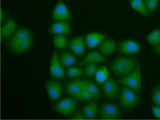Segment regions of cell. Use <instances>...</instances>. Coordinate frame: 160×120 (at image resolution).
<instances>
[{"mask_svg":"<svg viewBox=\"0 0 160 120\" xmlns=\"http://www.w3.org/2000/svg\"><path fill=\"white\" fill-rule=\"evenodd\" d=\"M141 49L140 44L133 40H127L120 42L119 50L120 52L125 55H132L139 52Z\"/></svg>","mask_w":160,"mask_h":120,"instance_id":"cell-10","label":"cell"},{"mask_svg":"<svg viewBox=\"0 0 160 120\" xmlns=\"http://www.w3.org/2000/svg\"><path fill=\"white\" fill-rule=\"evenodd\" d=\"M46 89L48 95L52 100L59 99L62 94V86L59 82L50 81L46 82Z\"/></svg>","mask_w":160,"mask_h":120,"instance_id":"cell-12","label":"cell"},{"mask_svg":"<svg viewBox=\"0 0 160 120\" xmlns=\"http://www.w3.org/2000/svg\"><path fill=\"white\" fill-rule=\"evenodd\" d=\"M98 69L99 68L97 65L93 64V63L87 64L85 68V74L87 77H93L95 76Z\"/></svg>","mask_w":160,"mask_h":120,"instance_id":"cell-27","label":"cell"},{"mask_svg":"<svg viewBox=\"0 0 160 120\" xmlns=\"http://www.w3.org/2000/svg\"><path fill=\"white\" fill-rule=\"evenodd\" d=\"M149 12H154L159 3V0H144Z\"/></svg>","mask_w":160,"mask_h":120,"instance_id":"cell-29","label":"cell"},{"mask_svg":"<svg viewBox=\"0 0 160 120\" xmlns=\"http://www.w3.org/2000/svg\"><path fill=\"white\" fill-rule=\"evenodd\" d=\"M68 94L75 99L79 100L80 95L82 92V87L80 80L69 82L67 85Z\"/></svg>","mask_w":160,"mask_h":120,"instance_id":"cell-16","label":"cell"},{"mask_svg":"<svg viewBox=\"0 0 160 120\" xmlns=\"http://www.w3.org/2000/svg\"><path fill=\"white\" fill-rule=\"evenodd\" d=\"M80 82L83 89L92 95L94 99H99L101 97V90L97 85L94 82L88 80H80Z\"/></svg>","mask_w":160,"mask_h":120,"instance_id":"cell-15","label":"cell"},{"mask_svg":"<svg viewBox=\"0 0 160 120\" xmlns=\"http://www.w3.org/2000/svg\"><path fill=\"white\" fill-rule=\"evenodd\" d=\"M141 72L139 64L132 74L120 80V82L133 90L137 94L141 92Z\"/></svg>","mask_w":160,"mask_h":120,"instance_id":"cell-4","label":"cell"},{"mask_svg":"<svg viewBox=\"0 0 160 120\" xmlns=\"http://www.w3.org/2000/svg\"><path fill=\"white\" fill-rule=\"evenodd\" d=\"M155 51V52H156L160 53V44L158 45L157 47L156 48Z\"/></svg>","mask_w":160,"mask_h":120,"instance_id":"cell-33","label":"cell"},{"mask_svg":"<svg viewBox=\"0 0 160 120\" xmlns=\"http://www.w3.org/2000/svg\"><path fill=\"white\" fill-rule=\"evenodd\" d=\"M17 25L12 18H9L1 29V36L2 39H6L12 36L17 29Z\"/></svg>","mask_w":160,"mask_h":120,"instance_id":"cell-14","label":"cell"},{"mask_svg":"<svg viewBox=\"0 0 160 120\" xmlns=\"http://www.w3.org/2000/svg\"><path fill=\"white\" fill-rule=\"evenodd\" d=\"M138 94L127 87L122 88L120 95V103L122 108L129 110L138 105L139 98Z\"/></svg>","mask_w":160,"mask_h":120,"instance_id":"cell-3","label":"cell"},{"mask_svg":"<svg viewBox=\"0 0 160 120\" xmlns=\"http://www.w3.org/2000/svg\"><path fill=\"white\" fill-rule=\"evenodd\" d=\"M52 18L54 21H65L71 20V14L66 4L62 1L59 2L52 12Z\"/></svg>","mask_w":160,"mask_h":120,"instance_id":"cell-5","label":"cell"},{"mask_svg":"<svg viewBox=\"0 0 160 120\" xmlns=\"http://www.w3.org/2000/svg\"><path fill=\"white\" fill-rule=\"evenodd\" d=\"M53 43L55 47L58 49H65L67 45V40L63 35H57L54 38Z\"/></svg>","mask_w":160,"mask_h":120,"instance_id":"cell-25","label":"cell"},{"mask_svg":"<svg viewBox=\"0 0 160 120\" xmlns=\"http://www.w3.org/2000/svg\"><path fill=\"white\" fill-rule=\"evenodd\" d=\"M84 70L82 68H70L67 72V75L69 78H74L77 77L81 76L82 75Z\"/></svg>","mask_w":160,"mask_h":120,"instance_id":"cell-26","label":"cell"},{"mask_svg":"<svg viewBox=\"0 0 160 120\" xmlns=\"http://www.w3.org/2000/svg\"><path fill=\"white\" fill-rule=\"evenodd\" d=\"M102 89L105 96L110 100H114L119 92V83L113 78L106 80L102 86Z\"/></svg>","mask_w":160,"mask_h":120,"instance_id":"cell-7","label":"cell"},{"mask_svg":"<svg viewBox=\"0 0 160 120\" xmlns=\"http://www.w3.org/2000/svg\"><path fill=\"white\" fill-rule=\"evenodd\" d=\"M137 65V60L134 58L121 56L112 61L111 68L117 77L124 78L134 72Z\"/></svg>","mask_w":160,"mask_h":120,"instance_id":"cell-2","label":"cell"},{"mask_svg":"<svg viewBox=\"0 0 160 120\" xmlns=\"http://www.w3.org/2000/svg\"><path fill=\"white\" fill-rule=\"evenodd\" d=\"M82 114L88 119H95L98 114L97 104L96 102H92L83 107Z\"/></svg>","mask_w":160,"mask_h":120,"instance_id":"cell-21","label":"cell"},{"mask_svg":"<svg viewBox=\"0 0 160 120\" xmlns=\"http://www.w3.org/2000/svg\"><path fill=\"white\" fill-rule=\"evenodd\" d=\"M109 76V72L106 67L102 66L99 68L95 75V79L98 83L105 82Z\"/></svg>","mask_w":160,"mask_h":120,"instance_id":"cell-24","label":"cell"},{"mask_svg":"<svg viewBox=\"0 0 160 120\" xmlns=\"http://www.w3.org/2000/svg\"><path fill=\"white\" fill-rule=\"evenodd\" d=\"M147 40L152 46L160 44V29H157L150 32L147 37Z\"/></svg>","mask_w":160,"mask_h":120,"instance_id":"cell-23","label":"cell"},{"mask_svg":"<svg viewBox=\"0 0 160 120\" xmlns=\"http://www.w3.org/2000/svg\"><path fill=\"white\" fill-rule=\"evenodd\" d=\"M50 33L57 35H70L71 34V27L66 21H58L49 27Z\"/></svg>","mask_w":160,"mask_h":120,"instance_id":"cell-11","label":"cell"},{"mask_svg":"<svg viewBox=\"0 0 160 120\" xmlns=\"http://www.w3.org/2000/svg\"><path fill=\"white\" fill-rule=\"evenodd\" d=\"M152 99L154 104L160 107V85L155 88L153 90Z\"/></svg>","mask_w":160,"mask_h":120,"instance_id":"cell-28","label":"cell"},{"mask_svg":"<svg viewBox=\"0 0 160 120\" xmlns=\"http://www.w3.org/2000/svg\"><path fill=\"white\" fill-rule=\"evenodd\" d=\"M121 116V111L114 104H104L101 109V117L104 119H117Z\"/></svg>","mask_w":160,"mask_h":120,"instance_id":"cell-9","label":"cell"},{"mask_svg":"<svg viewBox=\"0 0 160 120\" xmlns=\"http://www.w3.org/2000/svg\"><path fill=\"white\" fill-rule=\"evenodd\" d=\"M117 48L116 43L112 39H108L102 42L99 47V51L102 55L111 56Z\"/></svg>","mask_w":160,"mask_h":120,"instance_id":"cell-18","label":"cell"},{"mask_svg":"<svg viewBox=\"0 0 160 120\" xmlns=\"http://www.w3.org/2000/svg\"><path fill=\"white\" fill-rule=\"evenodd\" d=\"M34 37L31 32L25 28H21L12 34L8 43L9 50L15 54H24L32 46Z\"/></svg>","mask_w":160,"mask_h":120,"instance_id":"cell-1","label":"cell"},{"mask_svg":"<svg viewBox=\"0 0 160 120\" xmlns=\"http://www.w3.org/2000/svg\"><path fill=\"white\" fill-rule=\"evenodd\" d=\"M130 4L132 9L144 16L149 15V10L143 0H130Z\"/></svg>","mask_w":160,"mask_h":120,"instance_id":"cell-22","label":"cell"},{"mask_svg":"<svg viewBox=\"0 0 160 120\" xmlns=\"http://www.w3.org/2000/svg\"><path fill=\"white\" fill-rule=\"evenodd\" d=\"M71 51L78 56H81L85 53L86 44L85 40L82 36L75 37L70 42Z\"/></svg>","mask_w":160,"mask_h":120,"instance_id":"cell-13","label":"cell"},{"mask_svg":"<svg viewBox=\"0 0 160 120\" xmlns=\"http://www.w3.org/2000/svg\"><path fill=\"white\" fill-rule=\"evenodd\" d=\"M50 76L57 79H62L65 76L63 66L56 52L52 55L50 69Z\"/></svg>","mask_w":160,"mask_h":120,"instance_id":"cell-8","label":"cell"},{"mask_svg":"<svg viewBox=\"0 0 160 120\" xmlns=\"http://www.w3.org/2000/svg\"><path fill=\"white\" fill-rule=\"evenodd\" d=\"M59 60L62 66L69 67L75 64L77 61L76 57L71 52H62L59 55Z\"/></svg>","mask_w":160,"mask_h":120,"instance_id":"cell-20","label":"cell"},{"mask_svg":"<svg viewBox=\"0 0 160 120\" xmlns=\"http://www.w3.org/2000/svg\"><path fill=\"white\" fill-rule=\"evenodd\" d=\"M106 61L105 58L98 52H92L88 54L80 62V65L103 62Z\"/></svg>","mask_w":160,"mask_h":120,"instance_id":"cell-19","label":"cell"},{"mask_svg":"<svg viewBox=\"0 0 160 120\" xmlns=\"http://www.w3.org/2000/svg\"><path fill=\"white\" fill-rule=\"evenodd\" d=\"M152 111L154 116L158 119H160V107H153L152 108Z\"/></svg>","mask_w":160,"mask_h":120,"instance_id":"cell-30","label":"cell"},{"mask_svg":"<svg viewBox=\"0 0 160 120\" xmlns=\"http://www.w3.org/2000/svg\"><path fill=\"white\" fill-rule=\"evenodd\" d=\"M106 37L100 32H91L87 35L86 37V44L88 47L92 49L97 46L105 41Z\"/></svg>","mask_w":160,"mask_h":120,"instance_id":"cell-17","label":"cell"},{"mask_svg":"<svg viewBox=\"0 0 160 120\" xmlns=\"http://www.w3.org/2000/svg\"><path fill=\"white\" fill-rule=\"evenodd\" d=\"M86 119L85 116L84 114H80L79 112H78L77 114L74 115V117L72 118V119H75V120H84Z\"/></svg>","mask_w":160,"mask_h":120,"instance_id":"cell-31","label":"cell"},{"mask_svg":"<svg viewBox=\"0 0 160 120\" xmlns=\"http://www.w3.org/2000/svg\"><path fill=\"white\" fill-rule=\"evenodd\" d=\"M1 22H5V20H6V16H5V12L2 10H1Z\"/></svg>","mask_w":160,"mask_h":120,"instance_id":"cell-32","label":"cell"},{"mask_svg":"<svg viewBox=\"0 0 160 120\" xmlns=\"http://www.w3.org/2000/svg\"><path fill=\"white\" fill-rule=\"evenodd\" d=\"M76 107L77 103L74 99L67 98L58 103L55 109L58 112L69 116L74 112Z\"/></svg>","mask_w":160,"mask_h":120,"instance_id":"cell-6","label":"cell"}]
</instances>
